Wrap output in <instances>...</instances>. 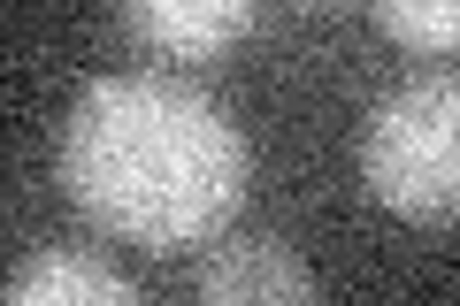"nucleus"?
I'll return each instance as SVG.
<instances>
[{"label":"nucleus","instance_id":"1","mask_svg":"<svg viewBox=\"0 0 460 306\" xmlns=\"http://www.w3.org/2000/svg\"><path fill=\"white\" fill-rule=\"evenodd\" d=\"M54 177L93 230L138 253H184L238 223L253 145L199 84L131 69L77 92L54 138Z\"/></svg>","mask_w":460,"mask_h":306},{"label":"nucleus","instance_id":"2","mask_svg":"<svg viewBox=\"0 0 460 306\" xmlns=\"http://www.w3.org/2000/svg\"><path fill=\"white\" fill-rule=\"evenodd\" d=\"M361 184L407 223H453L460 207V84L414 77L368 115Z\"/></svg>","mask_w":460,"mask_h":306},{"label":"nucleus","instance_id":"3","mask_svg":"<svg viewBox=\"0 0 460 306\" xmlns=\"http://www.w3.org/2000/svg\"><path fill=\"white\" fill-rule=\"evenodd\" d=\"M314 268L284 238H230L199 268V306H314Z\"/></svg>","mask_w":460,"mask_h":306},{"label":"nucleus","instance_id":"4","mask_svg":"<svg viewBox=\"0 0 460 306\" xmlns=\"http://www.w3.org/2000/svg\"><path fill=\"white\" fill-rule=\"evenodd\" d=\"M115 23L138 47H154L162 62H215L223 47H238L261 23V8L253 0H131Z\"/></svg>","mask_w":460,"mask_h":306},{"label":"nucleus","instance_id":"5","mask_svg":"<svg viewBox=\"0 0 460 306\" xmlns=\"http://www.w3.org/2000/svg\"><path fill=\"white\" fill-rule=\"evenodd\" d=\"M0 306H138V291L93 253H39L16 268Z\"/></svg>","mask_w":460,"mask_h":306},{"label":"nucleus","instance_id":"6","mask_svg":"<svg viewBox=\"0 0 460 306\" xmlns=\"http://www.w3.org/2000/svg\"><path fill=\"white\" fill-rule=\"evenodd\" d=\"M376 23L399 39V47H414V54H453V39H460V8H453V0H429V8L384 0V8H376Z\"/></svg>","mask_w":460,"mask_h":306}]
</instances>
